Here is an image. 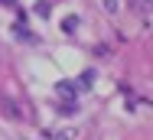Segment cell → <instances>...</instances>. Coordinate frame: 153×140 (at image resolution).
Wrapping results in <instances>:
<instances>
[{"label":"cell","instance_id":"1","mask_svg":"<svg viewBox=\"0 0 153 140\" xmlns=\"http://www.w3.org/2000/svg\"><path fill=\"white\" fill-rule=\"evenodd\" d=\"M59 95L65 98V101H75V85H68V82H59Z\"/></svg>","mask_w":153,"mask_h":140},{"label":"cell","instance_id":"2","mask_svg":"<svg viewBox=\"0 0 153 140\" xmlns=\"http://www.w3.org/2000/svg\"><path fill=\"white\" fill-rule=\"evenodd\" d=\"M78 29V16H65L62 20V33H75Z\"/></svg>","mask_w":153,"mask_h":140},{"label":"cell","instance_id":"3","mask_svg":"<svg viewBox=\"0 0 153 140\" xmlns=\"http://www.w3.org/2000/svg\"><path fill=\"white\" fill-rule=\"evenodd\" d=\"M59 111H62V114H75V111H78V104H75V101H62Z\"/></svg>","mask_w":153,"mask_h":140},{"label":"cell","instance_id":"4","mask_svg":"<svg viewBox=\"0 0 153 140\" xmlns=\"http://www.w3.org/2000/svg\"><path fill=\"white\" fill-rule=\"evenodd\" d=\"M91 85H94V72H91V69H88V72L82 75V88H91Z\"/></svg>","mask_w":153,"mask_h":140},{"label":"cell","instance_id":"5","mask_svg":"<svg viewBox=\"0 0 153 140\" xmlns=\"http://www.w3.org/2000/svg\"><path fill=\"white\" fill-rule=\"evenodd\" d=\"M36 13H39V16H49V0H39V3H36Z\"/></svg>","mask_w":153,"mask_h":140},{"label":"cell","instance_id":"6","mask_svg":"<svg viewBox=\"0 0 153 140\" xmlns=\"http://www.w3.org/2000/svg\"><path fill=\"white\" fill-rule=\"evenodd\" d=\"M104 10L108 13H117V0H104Z\"/></svg>","mask_w":153,"mask_h":140},{"label":"cell","instance_id":"7","mask_svg":"<svg viewBox=\"0 0 153 140\" xmlns=\"http://www.w3.org/2000/svg\"><path fill=\"white\" fill-rule=\"evenodd\" d=\"M0 3H3V7H13V3H16V0H0Z\"/></svg>","mask_w":153,"mask_h":140},{"label":"cell","instance_id":"8","mask_svg":"<svg viewBox=\"0 0 153 140\" xmlns=\"http://www.w3.org/2000/svg\"><path fill=\"white\" fill-rule=\"evenodd\" d=\"M143 3H147V0H143Z\"/></svg>","mask_w":153,"mask_h":140}]
</instances>
